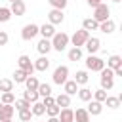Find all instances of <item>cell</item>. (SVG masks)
I'll return each mask as SVG.
<instances>
[{"label": "cell", "instance_id": "obj_1", "mask_svg": "<svg viewBox=\"0 0 122 122\" xmlns=\"http://www.w3.org/2000/svg\"><path fill=\"white\" fill-rule=\"evenodd\" d=\"M50 42H51V48H53L55 51H63V50L69 46V34H67V32H55V34L50 38Z\"/></svg>", "mask_w": 122, "mask_h": 122}, {"label": "cell", "instance_id": "obj_2", "mask_svg": "<svg viewBox=\"0 0 122 122\" xmlns=\"http://www.w3.org/2000/svg\"><path fill=\"white\" fill-rule=\"evenodd\" d=\"M51 80H53V84H57V86H63V84L69 80V67H67V65H59V67L53 71V76H51Z\"/></svg>", "mask_w": 122, "mask_h": 122}, {"label": "cell", "instance_id": "obj_3", "mask_svg": "<svg viewBox=\"0 0 122 122\" xmlns=\"http://www.w3.org/2000/svg\"><path fill=\"white\" fill-rule=\"evenodd\" d=\"M101 72V78H99V82H101V88L103 90H111L112 86H114V72H112V69H101L99 71Z\"/></svg>", "mask_w": 122, "mask_h": 122}, {"label": "cell", "instance_id": "obj_4", "mask_svg": "<svg viewBox=\"0 0 122 122\" xmlns=\"http://www.w3.org/2000/svg\"><path fill=\"white\" fill-rule=\"evenodd\" d=\"M88 38H90V30L80 29V30H74V34H72V36H69V42H72V46L80 48V46H84V44H86V40H88Z\"/></svg>", "mask_w": 122, "mask_h": 122}, {"label": "cell", "instance_id": "obj_5", "mask_svg": "<svg viewBox=\"0 0 122 122\" xmlns=\"http://www.w3.org/2000/svg\"><path fill=\"white\" fill-rule=\"evenodd\" d=\"M109 15H111V10H109V6L107 4H97L95 8H93V19L97 21V23H101V21H107L109 19Z\"/></svg>", "mask_w": 122, "mask_h": 122}, {"label": "cell", "instance_id": "obj_6", "mask_svg": "<svg viewBox=\"0 0 122 122\" xmlns=\"http://www.w3.org/2000/svg\"><path fill=\"white\" fill-rule=\"evenodd\" d=\"M86 67H88V71H92V72H99L101 69H105V61L101 59V57H95L93 53L86 59Z\"/></svg>", "mask_w": 122, "mask_h": 122}, {"label": "cell", "instance_id": "obj_7", "mask_svg": "<svg viewBox=\"0 0 122 122\" xmlns=\"http://www.w3.org/2000/svg\"><path fill=\"white\" fill-rule=\"evenodd\" d=\"M36 34H38V25H34V23L25 25L23 30H21V38H23V40H32Z\"/></svg>", "mask_w": 122, "mask_h": 122}, {"label": "cell", "instance_id": "obj_8", "mask_svg": "<svg viewBox=\"0 0 122 122\" xmlns=\"http://www.w3.org/2000/svg\"><path fill=\"white\" fill-rule=\"evenodd\" d=\"M17 63H19V69H21V71H25L29 76L34 72V65H32V61H30V57H29V55H21V57L17 59Z\"/></svg>", "mask_w": 122, "mask_h": 122}, {"label": "cell", "instance_id": "obj_9", "mask_svg": "<svg viewBox=\"0 0 122 122\" xmlns=\"http://www.w3.org/2000/svg\"><path fill=\"white\" fill-rule=\"evenodd\" d=\"M13 112H15L13 105H4V103H0V122H4V120H11Z\"/></svg>", "mask_w": 122, "mask_h": 122}, {"label": "cell", "instance_id": "obj_10", "mask_svg": "<svg viewBox=\"0 0 122 122\" xmlns=\"http://www.w3.org/2000/svg\"><path fill=\"white\" fill-rule=\"evenodd\" d=\"M57 120L59 122H74V111L69 109V107H63L57 114Z\"/></svg>", "mask_w": 122, "mask_h": 122}, {"label": "cell", "instance_id": "obj_11", "mask_svg": "<svg viewBox=\"0 0 122 122\" xmlns=\"http://www.w3.org/2000/svg\"><path fill=\"white\" fill-rule=\"evenodd\" d=\"M84 46H86V50H88V51H90V55H92V53L99 51V48H101V40H99V38H95V36H90V38L86 40V44H84Z\"/></svg>", "mask_w": 122, "mask_h": 122}, {"label": "cell", "instance_id": "obj_12", "mask_svg": "<svg viewBox=\"0 0 122 122\" xmlns=\"http://www.w3.org/2000/svg\"><path fill=\"white\" fill-rule=\"evenodd\" d=\"M10 11H11V15H23L25 11H27V6H25V2L23 0H15V2H11V8H10Z\"/></svg>", "mask_w": 122, "mask_h": 122}, {"label": "cell", "instance_id": "obj_13", "mask_svg": "<svg viewBox=\"0 0 122 122\" xmlns=\"http://www.w3.org/2000/svg\"><path fill=\"white\" fill-rule=\"evenodd\" d=\"M48 19H50L51 25H59V23H63V19H65L63 10H55V8H53V10L48 13Z\"/></svg>", "mask_w": 122, "mask_h": 122}, {"label": "cell", "instance_id": "obj_14", "mask_svg": "<svg viewBox=\"0 0 122 122\" xmlns=\"http://www.w3.org/2000/svg\"><path fill=\"white\" fill-rule=\"evenodd\" d=\"M86 111H88V114H90V116H99V114H101V111H103V103H99V101H95V99H93V101L90 99V105H88V109H86Z\"/></svg>", "mask_w": 122, "mask_h": 122}, {"label": "cell", "instance_id": "obj_15", "mask_svg": "<svg viewBox=\"0 0 122 122\" xmlns=\"http://www.w3.org/2000/svg\"><path fill=\"white\" fill-rule=\"evenodd\" d=\"M38 34H42V38H51L53 34H55V29H53V25L51 23H44L42 27H38Z\"/></svg>", "mask_w": 122, "mask_h": 122}, {"label": "cell", "instance_id": "obj_16", "mask_svg": "<svg viewBox=\"0 0 122 122\" xmlns=\"http://www.w3.org/2000/svg\"><path fill=\"white\" fill-rule=\"evenodd\" d=\"M34 71H40V72H44V71H48V67H50V59L46 57V55H40L34 63Z\"/></svg>", "mask_w": 122, "mask_h": 122}, {"label": "cell", "instance_id": "obj_17", "mask_svg": "<svg viewBox=\"0 0 122 122\" xmlns=\"http://www.w3.org/2000/svg\"><path fill=\"white\" fill-rule=\"evenodd\" d=\"M114 29H116V25H114L112 19H107V21H101V23H99V30L105 32V34H111Z\"/></svg>", "mask_w": 122, "mask_h": 122}, {"label": "cell", "instance_id": "obj_18", "mask_svg": "<svg viewBox=\"0 0 122 122\" xmlns=\"http://www.w3.org/2000/svg\"><path fill=\"white\" fill-rule=\"evenodd\" d=\"M36 50L40 51V55H46V53L51 50V42H50L48 38H42V40L36 44Z\"/></svg>", "mask_w": 122, "mask_h": 122}, {"label": "cell", "instance_id": "obj_19", "mask_svg": "<svg viewBox=\"0 0 122 122\" xmlns=\"http://www.w3.org/2000/svg\"><path fill=\"white\" fill-rule=\"evenodd\" d=\"M63 90H65L67 95H74V93L78 92V84H76L74 80H67V82L63 84Z\"/></svg>", "mask_w": 122, "mask_h": 122}, {"label": "cell", "instance_id": "obj_20", "mask_svg": "<svg viewBox=\"0 0 122 122\" xmlns=\"http://www.w3.org/2000/svg\"><path fill=\"white\" fill-rule=\"evenodd\" d=\"M74 122H90V114L86 109H76L74 111Z\"/></svg>", "mask_w": 122, "mask_h": 122}, {"label": "cell", "instance_id": "obj_21", "mask_svg": "<svg viewBox=\"0 0 122 122\" xmlns=\"http://www.w3.org/2000/svg\"><path fill=\"white\" fill-rule=\"evenodd\" d=\"M82 29H86V30H97L99 29V23L93 17H88V19L82 21Z\"/></svg>", "mask_w": 122, "mask_h": 122}, {"label": "cell", "instance_id": "obj_22", "mask_svg": "<svg viewBox=\"0 0 122 122\" xmlns=\"http://www.w3.org/2000/svg\"><path fill=\"white\" fill-rule=\"evenodd\" d=\"M88 80H90V76H88V72H86V71H76V74H74V82H76L78 86L88 84Z\"/></svg>", "mask_w": 122, "mask_h": 122}, {"label": "cell", "instance_id": "obj_23", "mask_svg": "<svg viewBox=\"0 0 122 122\" xmlns=\"http://www.w3.org/2000/svg\"><path fill=\"white\" fill-rule=\"evenodd\" d=\"M55 105L57 107H69L71 105V95H67V93H59L57 97H55Z\"/></svg>", "mask_w": 122, "mask_h": 122}, {"label": "cell", "instance_id": "obj_24", "mask_svg": "<svg viewBox=\"0 0 122 122\" xmlns=\"http://www.w3.org/2000/svg\"><path fill=\"white\" fill-rule=\"evenodd\" d=\"M30 112H32V116H42V114L46 112V107L42 105V101H34V103H32Z\"/></svg>", "mask_w": 122, "mask_h": 122}, {"label": "cell", "instance_id": "obj_25", "mask_svg": "<svg viewBox=\"0 0 122 122\" xmlns=\"http://www.w3.org/2000/svg\"><path fill=\"white\" fill-rule=\"evenodd\" d=\"M80 59H82V50L76 48V46H72L69 50V61H80Z\"/></svg>", "mask_w": 122, "mask_h": 122}, {"label": "cell", "instance_id": "obj_26", "mask_svg": "<svg viewBox=\"0 0 122 122\" xmlns=\"http://www.w3.org/2000/svg\"><path fill=\"white\" fill-rule=\"evenodd\" d=\"M107 67H109V69L122 67V57H120V55H111V57L107 59Z\"/></svg>", "mask_w": 122, "mask_h": 122}, {"label": "cell", "instance_id": "obj_27", "mask_svg": "<svg viewBox=\"0 0 122 122\" xmlns=\"http://www.w3.org/2000/svg\"><path fill=\"white\" fill-rule=\"evenodd\" d=\"M13 101H15L13 92H2V95H0V103H4V105H13Z\"/></svg>", "mask_w": 122, "mask_h": 122}, {"label": "cell", "instance_id": "obj_28", "mask_svg": "<svg viewBox=\"0 0 122 122\" xmlns=\"http://www.w3.org/2000/svg\"><path fill=\"white\" fill-rule=\"evenodd\" d=\"M38 92L36 90H27V92H23V99H27L29 103H34V101H38Z\"/></svg>", "mask_w": 122, "mask_h": 122}, {"label": "cell", "instance_id": "obj_29", "mask_svg": "<svg viewBox=\"0 0 122 122\" xmlns=\"http://www.w3.org/2000/svg\"><path fill=\"white\" fill-rule=\"evenodd\" d=\"M27 76H29V74H27L25 71H21V69H17V71L13 72V82H15V84H23V82L27 80Z\"/></svg>", "mask_w": 122, "mask_h": 122}, {"label": "cell", "instance_id": "obj_30", "mask_svg": "<svg viewBox=\"0 0 122 122\" xmlns=\"http://www.w3.org/2000/svg\"><path fill=\"white\" fill-rule=\"evenodd\" d=\"M23 84L27 86V90H36L40 82H38V78H36V76H32V74H30V76H27V80H25Z\"/></svg>", "mask_w": 122, "mask_h": 122}, {"label": "cell", "instance_id": "obj_31", "mask_svg": "<svg viewBox=\"0 0 122 122\" xmlns=\"http://www.w3.org/2000/svg\"><path fill=\"white\" fill-rule=\"evenodd\" d=\"M36 92H38V95H40V97H46V95H51V86H50V84H38V88H36Z\"/></svg>", "mask_w": 122, "mask_h": 122}, {"label": "cell", "instance_id": "obj_32", "mask_svg": "<svg viewBox=\"0 0 122 122\" xmlns=\"http://www.w3.org/2000/svg\"><path fill=\"white\" fill-rule=\"evenodd\" d=\"M0 92H13V80L2 78L0 80Z\"/></svg>", "mask_w": 122, "mask_h": 122}, {"label": "cell", "instance_id": "obj_33", "mask_svg": "<svg viewBox=\"0 0 122 122\" xmlns=\"http://www.w3.org/2000/svg\"><path fill=\"white\" fill-rule=\"evenodd\" d=\"M76 93H78V97H80L82 101H90V99H92V93H93V92H92L90 88H80V90H78Z\"/></svg>", "mask_w": 122, "mask_h": 122}, {"label": "cell", "instance_id": "obj_34", "mask_svg": "<svg viewBox=\"0 0 122 122\" xmlns=\"http://www.w3.org/2000/svg\"><path fill=\"white\" fill-rule=\"evenodd\" d=\"M92 97L95 99V101H99V103H105V99H107V90H95L93 93H92Z\"/></svg>", "mask_w": 122, "mask_h": 122}, {"label": "cell", "instance_id": "obj_35", "mask_svg": "<svg viewBox=\"0 0 122 122\" xmlns=\"http://www.w3.org/2000/svg\"><path fill=\"white\" fill-rule=\"evenodd\" d=\"M105 103H107L109 109H118V107H120V97H111V95H107Z\"/></svg>", "mask_w": 122, "mask_h": 122}, {"label": "cell", "instance_id": "obj_36", "mask_svg": "<svg viewBox=\"0 0 122 122\" xmlns=\"http://www.w3.org/2000/svg\"><path fill=\"white\" fill-rule=\"evenodd\" d=\"M13 109H17V111H23V109H30V103L27 101V99H15L13 101Z\"/></svg>", "mask_w": 122, "mask_h": 122}, {"label": "cell", "instance_id": "obj_37", "mask_svg": "<svg viewBox=\"0 0 122 122\" xmlns=\"http://www.w3.org/2000/svg\"><path fill=\"white\" fill-rule=\"evenodd\" d=\"M11 19V11L10 8H0V23H6Z\"/></svg>", "mask_w": 122, "mask_h": 122}, {"label": "cell", "instance_id": "obj_38", "mask_svg": "<svg viewBox=\"0 0 122 122\" xmlns=\"http://www.w3.org/2000/svg\"><path fill=\"white\" fill-rule=\"evenodd\" d=\"M48 2H50V6L55 8V10H65V8H67V0H48Z\"/></svg>", "mask_w": 122, "mask_h": 122}, {"label": "cell", "instance_id": "obj_39", "mask_svg": "<svg viewBox=\"0 0 122 122\" xmlns=\"http://www.w3.org/2000/svg\"><path fill=\"white\" fill-rule=\"evenodd\" d=\"M30 116H32L30 109H23V111H19V120H21V122H29Z\"/></svg>", "mask_w": 122, "mask_h": 122}, {"label": "cell", "instance_id": "obj_40", "mask_svg": "<svg viewBox=\"0 0 122 122\" xmlns=\"http://www.w3.org/2000/svg\"><path fill=\"white\" fill-rule=\"evenodd\" d=\"M59 111H61V107H57L55 103H53V105H50V107H46L48 116H57V114H59Z\"/></svg>", "mask_w": 122, "mask_h": 122}, {"label": "cell", "instance_id": "obj_41", "mask_svg": "<svg viewBox=\"0 0 122 122\" xmlns=\"http://www.w3.org/2000/svg\"><path fill=\"white\" fill-rule=\"evenodd\" d=\"M55 103V97H51V95H46L44 99H42V105L44 107H50V105H53Z\"/></svg>", "mask_w": 122, "mask_h": 122}, {"label": "cell", "instance_id": "obj_42", "mask_svg": "<svg viewBox=\"0 0 122 122\" xmlns=\"http://www.w3.org/2000/svg\"><path fill=\"white\" fill-rule=\"evenodd\" d=\"M8 40H10V36H8V32H4V30H0V46H6V44H8Z\"/></svg>", "mask_w": 122, "mask_h": 122}, {"label": "cell", "instance_id": "obj_43", "mask_svg": "<svg viewBox=\"0 0 122 122\" xmlns=\"http://www.w3.org/2000/svg\"><path fill=\"white\" fill-rule=\"evenodd\" d=\"M88 2V6H92V8H95L97 4H101V0H86Z\"/></svg>", "mask_w": 122, "mask_h": 122}, {"label": "cell", "instance_id": "obj_44", "mask_svg": "<svg viewBox=\"0 0 122 122\" xmlns=\"http://www.w3.org/2000/svg\"><path fill=\"white\" fill-rule=\"evenodd\" d=\"M48 122H59V120H57V116H50V120H48Z\"/></svg>", "mask_w": 122, "mask_h": 122}, {"label": "cell", "instance_id": "obj_45", "mask_svg": "<svg viewBox=\"0 0 122 122\" xmlns=\"http://www.w3.org/2000/svg\"><path fill=\"white\" fill-rule=\"evenodd\" d=\"M4 122H13V120H4Z\"/></svg>", "mask_w": 122, "mask_h": 122}, {"label": "cell", "instance_id": "obj_46", "mask_svg": "<svg viewBox=\"0 0 122 122\" xmlns=\"http://www.w3.org/2000/svg\"><path fill=\"white\" fill-rule=\"evenodd\" d=\"M112 2H120V0H112Z\"/></svg>", "mask_w": 122, "mask_h": 122}, {"label": "cell", "instance_id": "obj_47", "mask_svg": "<svg viewBox=\"0 0 122 122\" xmlns=\"http://www.w3.org/2000/svg\"><path fill=\"white\" fill-rule=\"evenodd\" d=\"M10 2H15V0H10Z\"/></svg>", "mask_w": 122, "mask_h": 122}]
</instances>
